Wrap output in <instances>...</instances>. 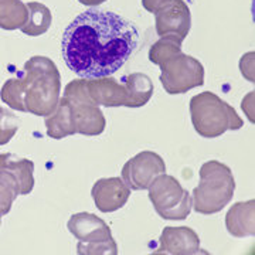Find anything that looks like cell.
Returning <instances> with one entry per match:
<instances>
[{"label": "cell", "mask_w": 255, "mask_h": 255, "mask_svg": "<svg viewBox=\"0 0 255 255\" xmlns=\"http://www.w3.org/2000/svg\"><path fill=\"white\" fill-rule=\"evenodd\" d=\"M127 87L133 101V108L146 105L153 95V84L150 78L142 73H133L125 78Z\"/></svg>", "instance_id": "19"}, {"label": "cell", "mask_w": 255, "mask_h": 255, "mask_svg": "<svg viewBox=\"0 0 255 255\" xmlns=\"http://www.w3.org/2000/svg\"><path fill=\"white\" fill-rule=\"evenodd\" d=\"M203 253L200 238L190 227H166L153 255H194Z\"/></svg>", "instance_id": "13"}, {"label": "cell", "mask_w": 255, "mask_h": 255, "mask_svg": "<svg viewBox=\"0 0 255 255\" xmlns=\"http://www.w3.org/2000/svg\"><path fill=\"white\" fill-rule=\"evenodd\" d=\"M149 199L156 213L163 220H186L193 209L190 193L184 190L177 179L162 173L150 183Z\"/></svg>", "instance_id": "7"}, {"label": "cell", "mask_w": 255, "mask_h": 255, "mask_svg": "<svg viewBox=\"0 0 255 255\" xmlns=\"http://www.w3.org/2000/svg\"><path fill=\"white\" fill-rule=\"evenodd\" d=\"M0 98L6 105H9L11 110L26 112L20 78H11L9 81L4 82L1 87V91H0Z\"/></svg>", "instance_id": "20"}, {"label": "cell", "mask_w": 255, "mask_h": 255, "mask_svg": "<svg viewBox=\"0 0 255 255\" xmlns=\"http://www.w3.org/2000/svg\"><path fill=\"white\" fill-rule=\"evenodd\" d=\"M28 11L27 23L21 27L24 34L31 37L41 36L47 33L53 23V14L46 4L38 1H28L26 3Z\"/></svg>", "instance_id": "17"}, {"label": "cell", "mask_w": 255, "mask_h": 255, "mask_svg": "<svg viewBox=\"0 0 255 255\" xmlns=\"http://www.w3.org/2000/svg\"><path fill=\"white\" fill-rule=\"evenodd\" d=\"M20 81L26 112L36 117H48L54 112L60 101L61 77L48 57H31L24 64V75Z\"/></svg>", "instance_id": "2"}, {"label": "cell", "mask_w": 255, "mask_h": 255, "mask_svg": "<svg viewBox=\"0 0 255 255\" xmlns=\"http://www.w3.org/2000/svg\"><path fill=\"white\" fill-rule=\"evenodd\" d=\"M190 27V9L183 0H170L155 13L156 33L160 37L177 36L184 40Z\"/></svg>", "instance_id": "10"}, {"label": "cell", "mask_w": 255, "mask_h": 255, "mask_svg": "<svg viewBox=\"0 0 255 255\" xmlns=\"http://www.w3.org/2000/svg\"><path fill=\"white\" fill-rule=\"evenodd\" d=\"M20 121L18 118L7 110L0 107V146L6 145L16 135Z\"/></svg>", "instance_id": "21"}, {"label": "cell", "mask_w": 255, "mask_h": 255, "mask_svg": "<svg viewBox=\"0 0 255 255\" xmlns=\"http://www.w3.org/2000/svg\"><path fill=\"white\" fill-rule=\"evenodd\" d=\"M191 124L203 137H219L227 130L244 127V121L236 110L213 92H201L190 101Z\"/></svg>", "instance_id": "4"}, {"label": "cell", "mask_w": 255, "mask_h": 255, "mask_svg": "<svg viewBox=\"0 0 255 255\" xmlns=\"http://www.w3.org/2000/svg\"><path fill=\"white\" fill-rule=\"evenodd\" d=\"M88 95L98 107H128L133 108V101L125 84H119L112 77L85 78Z\"/></svg>", "instance_id": "11"}, {"label": "cell", "mask_w": 255, "mask_h": 255, "mask_svg": "<svg viewBox=\"0 0 255 255\" xmlns=\"http://www.w3.org/2000/svg\"><path fill=\"white\" fill-rule=\"evenodd\" d=\"M0 224H1V213H0Z\"/></svg>", "instance_id": "25"}, {"label": "cell", "mask_w": 255, "mask_h": 255, "mask_svg": "<svg viewBox=\"0 0 255 255\" xmlns=\"http://www.w3.org/2000/svg\"><path fill=\"white\" fill-rule=\"evenodd\" d=\"M137 27L114 11L88 9L64 30L61 54L65 65L81 78L110 77L136 50Z\"/></svg>", "instance_id": "1"}, {"label": "cell", "mask_w": 255, "mask_h": 255, "mask_svg": "<svg viewBox=\"0 0 255 255\" xmlns=\"http://www.w3.org/2000/svg\"><path fill=\"white\" fill-rule=\"evenodd\" d=\"M226 227L233 237H253L255 233V201L236 203L226 216Z\"/></svg>", "instance_id": "15"}, {"label": "cell", "mask_w": 255, "mask_h": 255, "mask_svg": "<svg viewBox=\"0 0 255 255\" xmlns=\"http://www.w3.org/2000/svg\"><path fill=\"white\" fill-rule=\"evenodd\" d=\"M67 227L74 237L78 240L77 253L80 255L118 254V247L112 238L110 226L91 213L73 214Z\"/></svg>", "instance_id": "5"}, {"label": "cell", "mask_w": 255, "mask_h": 255, "mask_svg": "<svg viewBox=\"0 0 255 255\" xmlns=\"http://www.w3.org/2000/svg\"><path fill=\"white\" fill-rule=\"evenodd\" d=\"M81 4H84V6H100V4H102V3H105L107 0H78Z\"/></svg>", "instance_id": "24"}, {"label": "cell", "mask_w": 255, "mask_h": 255, "mask_svg": "<svg viewBox=\"0 0 255 255\" xmlns=\"http://www.w3.org/2000/svg\"><path fill=\"white\" fill-rule=\"evenodd\" d=\"M64 98L70 104L77 133L98 136L105 130V117L100 107L88 95L85 78L68 82L64 91Z\"/></svg>", "instance_id": "8"}, {"label": "cell", "mask_w": 255, "mask_h": 255, "mask_svg": "<svg viewBox=\"0 0 255 255\" xmlns=\"http://www.w3.org/2000/svg\"><path fill=\"white\" fill-rule=\"evenodd\" d=\"M91 196L100 211L112 213L127 204L130 196V189L119 177L100 179L92 186Z\"/></svg>", "instance_id": "14"}, {"label": "cell", "mask_w": 255, "mask_h": 255, "mask_svg": "<svg viewBox=\"0 0 255 255\" xmlns=\"http://www.w3.org/2000/svg\"><path fill=\"white\" fill-rule=\"evenodd\" d=\"M47 135L53 139H63L65 136L75 135V124H74L73 112L70 108V104L65 98H60L55 111L46 117Z\"/></svg>", "instance_id": "16"}, {"label": "cell", "mask_w": 255, "mask_h": 255, "mask_svg": "<svg viewBox=\"0 0 255 255\" xmlns=\"http://www.w3.org/2000/svg\"><path fill=\"white\" fill-rule=\"evenodd\" d=\"M167 1H170V0H142V6L145 7V10L155 14L156 11L160 7H163Z\"/></svg>", "instance_id": "23"}, {"label": "cell", "mask_w": 255, "mask_h": 255, "mask_svg": "<svg viewBox=\"0 0 255 255\" xmlns=\"http://www.w3.org/2000/svg\"><path fill=\"white\" fill-rule=\"evenodd\" d=\"M236 191V180L231 169L219 160L201 164L200 183L193 190V209L199 214H216L231 201Z\"/></svg>", "instance_id": "3"}, {"label": "cell", "mask_w": 255, "mask_h": 255, "mask_svg": "<svg viewBox=\"0 0 255 255\" xmlns=\"http://www.w3.org/2000/svg\"><path fill=\"white\" fill-rule=\"evenodd\" d=\"M34 163L11 153H0V180L9 183L18 196L30 194L34 189Z\"/></svg>", "instance_id": "12"}, {"label": "cell", "mask_w": 255, "mask_h": 255, "mask_svg": "<svg viewBox=\"0 0 255 255\" xmlns=\"http://www.w3.org/2000/svg\"><path fill=\"white\" fill-rule=\"evenodd\" d=\"M121 173L130 190H146L159 174L166 173V163L156 152L145 150L129 159Z\"/></svg>", "instance_id": "9"}, {"label": "cell", "mask_w": 255, "mask_h": 255, "mask_svg": "<svg viewBox=\"0 0 255 255\" xmlns=\"http://www.w3.org/2000/svg\"><path fill=\"white\" fill-rule=\"evenodd\" d=\"M160 67V82L164 91L170 95L186 94L193 88L204 85L203 64L177 50L156 64Z\"/></svg>", "instance_id": "6"}, {"label": "cell", "mask_w": 255, "mask_h": 255, "mask_svg": "<svg viewBox=\"0 0 255 255\" xmlns=\"http://www.w3.org/2000/svg\"><path fill=\"white\" fill-rule=\"evenodd\" d=\"M28 18L26 4L21 0H0V28L17 30Z\"/></svg>", "instance_id": "18"}, {"label": "cell", "mask_w": 255, "mask_h": 255, "mask_svg": "<svg viewBox=\"0 0 255 255\" xmlns=\"http://www.w3.org/2000/svg\"><path fill=\"white\" fill-rule=\"evenodd\" d=\"M18 194L16 190L10 186L9 183L0 180V213L1 216L9 214V211L11 210L13 201L16 200Z\"/></svg>", "instance_id": "22"}]
</instances>
